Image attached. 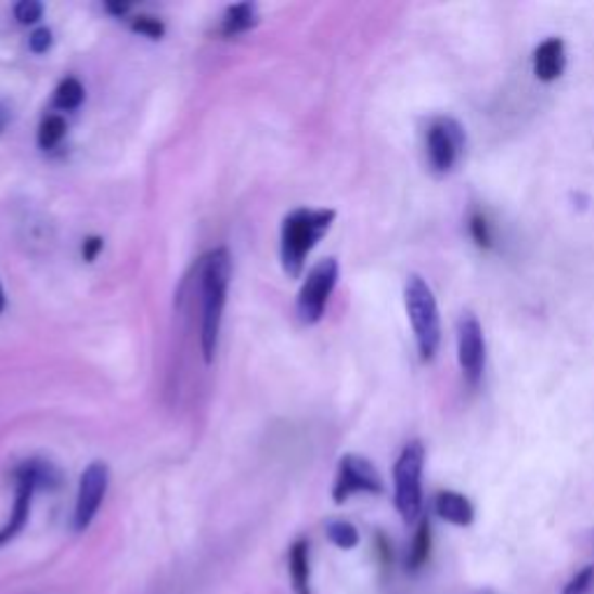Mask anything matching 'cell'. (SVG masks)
Listing matches in <instances>:
<instances>
[{
  "mask_svg": "<svg viewBox=\"0 0 594 594\" xmlns=\"http://www.w3.org/2000/svg\"><path fill=\"white\" fill-rule=\"evenodd\" d=\"M423 465L425 446L421 441H409L395 462V508L404 522H416L423 511Z\"/></svg>",
  "mask_w": 594,
  "mask_h": 594,
  "instance_id": "cell-4",
  "label": "cell"
},
{
  "mask_svg": "<svg viewBox=\"0 0 594 594\" xmlns=\"http://www.w3.org/2000/svg\"><path fill=\"white\" fill-rule=\"evenodd\" d=\"M288 573L295 594H313L311 592V563H309V541L297 539L288 551Z\"/></svg>",
  "mask_w": 594,
  "mask_h": 594,
  "instance_id": "cell-13",
  "label": "cell"
},
{
  "mask_svg": "<svg viewBox=\"0 0 594 594\" xmlns=\"http://www.w3.org/2000/svg\"><path fill=\"white\" fill-rule=\"evenodd\" d=\"M65 135V121L59 114H49V117L42 119L40 130H38V144L42 148H54Z\"/></svg>",
  "mask_w": 594,
  "mask_h": 594,
  "instance_id": "cell-18",
  "label": "cell"
},
{
  "mask_svg": "<svg viewBox=\"0 0 594 594\" xmlns=\"http://www.w3.org/2000/svg\"><path fill=\"white\" fill-rule=\"evenodd\" d=\"M42 3H38V0H22V3H16L14 8V16L20 24H36L42 20Z\"/></svg>",
  "mask_w": 594,
  "mask_h": 594,
  "instance_id": "cell-22",
  "label": "cell"
},
{
  "mask_svg": "<svg viewBox=\"0 0 594 594\" xmlns=\"http://www.w3.org/2000/svg\"><path fill=\"white\" fill-rule=\"evenodd\" d=\"M587 546L594 553V530H590V534H587Z\"/></svg>",
  "mask_w": 594,
  "mask_h": 594,
  "instance_id": "cell-28",
  "label": "cell"
},
{
  "mask_svg": "<svg viewBox=\"0 0 594 594\" xmlns=\"http://www.w3.org/2000/svg\"><path fill=\"white\" fill-rule=\"evenodd\" d=\"M107 486H109V469L105 462H91L79 478L75 518H73L77 532L89 530V525L98 516V511H101V504L107 494Z\"/></svg>",
  "mask_w": 594,
  "mask_h": 594,
  "instance_id": "cell-9",
  "label": "cell"
},
{
  "mask_svg": "<svg viewBox=\"0 0 594 594\" xmlns=\"http://www.w3.org/2000/svg\"><path fill=\"white\" fill-rule=\"evenodd\" d=\"M469 233H472L474 242L481 246V249H492L494 237H492V228H490V221L486 214H481V211L474 214V217L469 219Z\"/></svg>",
  "mask_w": 594,
  "mask_h": 594,
  "instance_id": "cell-19",
  "label": "cell"
},
{
  "mask_svg": "<svg viewBox=\"0 0 594 594\" xmlns=\"http://www.w3.org/2000/svg\"><path fill=\"white\" fill-rule=\"evenodd\" d=\"M256 24H258L256 5L237 3V5H230L225 10V16L221 22V33L225 38H233V36H240V33H246L249 28H254Z\"/></svg>",
  "mask_w": 594,
  "mask_h": 594,
  "instance_id": "cell-14",
  "label": "cell"
},
{
  "mask_svg": "<svg viewBox=\"0 0 594 594\" xmlns=\"http://www.w3.org/2000/svg\"><path fill=\"white\" fill-rule=\"evenodd\" d=\"M8 124H10V112L3 103H0V133H3V130L8 128Z\"/></svg>",
  "mask_w": 594,
  "mask_h": 594,
  "instance_id": "cell-26",
  "label": "cell"
},
{
  "mask_svg": "<svg viewBox=\"0 0 594 594\" xmlns=\"http://www.w3.org/2000/svg\"><path fill=\"white\" fill-rule=\"evenodd\" d=\"M5 543H8V541H5V537H3V532H0V546H5Z\"/></svg>",
  "mask_w": 594,
  "mask_h": 594,
  "instance_id": "cell-29",
  "label": "cell"
},
{
  "mask_svg": "<svg viewBox=\"0 0 594 594\" xmlns=\"http://www.w3.org/2000/svg\"><path fill=\"white\" fill-rule=\"evenodd\" d=\"M339 279V262L335 258H325L313 266L307 274L305 284L297 295V317L302 323L313 325L323 319L330 295H333Z\"/></svg>",
  "mask_w": 594,
  "mask_h": 594,
  "instance_id": "cell-5",
  "label": "cell"
},
{
  "mask_svg": "<svg viewBox=\"0 0 594 594\" xmlns=\"http://www.w3.org/2000/svg\"><path fill=\"white\" fill-rule=\"evenodd\" d=\"M81 101H85V87L75 77L63 79L54 93V105L63 112H73L81 105Z\"/></svg>",
  "mask_w": 594,
  "mask_h": 594,
  "instance_id": "cell-17",
  "label": "cell"
},
{
  "mask_svg": "<svg viewBox=\"0 0 594 594\" xmlns=\"http://www.w3.org/2000/svg\"><path fill=\"white\" fill-rule=\"evenodd\" d=\"M230 272H233V260L228 249H214L203 258L201 279H203V356L205 362H211L217 356L223 309L230 286Z\"/></svg>",
  "mask_w": 594,
  "mask_h": 594,
  "instance_id": "cell-1",
  "label": "cell"
},
{
  "mask_svg": "<svg viewBox=\"0 0 594 594\" xmlns=\"http://www.w3.org/2000/svg\"><path fill=\"white\" fill-rule=\"evenodd\" d=\"M14 481H26L36 490H56L63 476L56 465L44 460H26L14 469Z\"/></svg>",
  "mask_w": 594,
  "mask_h": 594,
  "instance_id": "cell-12",
  "label": "cell"
},
{
  "mask_svg": "<svg viewBox=\"0 0 594 594\" xmlns=\"http://www.w3.org/2000/svg\"><path fill=\"white\" fill-rule=\"evenodd\" d=\"M367 492V494H382L384 481L382 474L376 472L370 460L360 455H344L339 460V472L333 486V500L335 504H344L351 500L353 494Z\"/></svg>",
  "mask_w": 594,
  "mask_h": 594,
  "instance_id": "cell-7",
  "label": "cell"
},
{
  "mask_svg": "<svg viewBox=\"0 0 594 594\" xmlns=\"http://www.w3.org/2000/svg\"><path fill=\"white\" fill-rule=\"evenodd\" d=\"M567 68V49L563 38H548L543 40L534 52V75L539 81H551L563 77Z\"/></svg>",
  "mask_w": 594,
  "mask_h": 594,
  "instance_id": "cell-10",
  "label": "cell"
},
{
  "mask_svg": "<svg viewBox=\"0 0 594 594\" xmlns=\"http://www.w3.org/2000/svg\"><path fill=\"white\" fill-rule=\"evenodd\" d=\"M52 42H54V38H52V30H49V28L33 30L30 38H28V47H30L33 54L49 52V47H52Z\"/></svg>",
  "mask_w": 594,
  "mask_h": 594,
  "instance_id": "cell-23",
  "label": "cell"
},
{
  "mask_svg": "<svg viewBox=\"0 0 594 594\" xmlns=\"http://www.w3.org/2000/svg\"><path fill=\"white\" fill-rule=\"evenodd\" d=\"M457 360L465 382L476 388L486 372V337L474 313H465L457 323Z\"/></svg>",
  "mask_w": 594,
  "mask_h": 594,
  "instance_id": "cell-8",
  "label": "cell"
},
{
  "mask_svg": "<svg viewBox=\"0 0 594 594\" xmlns=\"http://www.w3.org/2000/svg\"><path fill=\"white\" fill-rule=\"evenodd\" d=\"M430 553H432V525L425 518V520H421L414 543H411V548H409L406 569L411 573L421 571L427 565V559H430Z\"/></svg>",
  "mask_w": 594,
  "mask_h": 594,
  "instance_id": "cell-15",
  "label": "cell"
},
{
  "mask_svg": "<svg viewBox=\"0 0 594 594\" xmlns=\"http://www.w3.org/2000/svg\"><path fill=\"white\" fill-rule=\"evenodd\" d=\"M105 10L112 12L114 16H126V14L130 12V5H124V3H107Z\"/></svg>",
  "mask_w": 594,
  "mask_h": 594,
  "instance_id": "cell-25",
  "label": "cell"
},
{
  "mask_svg": "<svg viewBox=\"0 0 594 594\" xmlns=\"http://www.w3.org/2000/svg\"><path fill=\"white\" fill-rule=\"evenodd\" d=\"M5 309V293H3V286H0V313H3Z\"/></svg>",
  "mask_w": 594,
  "mask_h": 594,
  "instance_id": "cell-27",
  "label": "cell"
},
{
  "mask_svg": "<svg viewBox=\"0 0 594 594\" xmlns=\"http://www.w3.org/2000/svg\"><path fill=\"white\" fill-rule=\"evenodd\" d=\"M435 514L457 527H469L476 518L474 504L465 498V494H460L455 490H441L437 492L435 498Z\"/></svg>",
  "mask_w": 594,
  "mask_h": 594,
  "instance_id": "cell-11",
  "label": "cell"
},
{
  "mask_svg": "<svg viewBox=\"0 0 594 594\" xmlns=\"http://www.w3.org/2000/svg\"><path fill=\"white\" fill-rule=\"evenodd\" d=\"M404 302L411 327H414L418 353L423 362H430L441 344V319L432 288L418 274H411L404 288Z\"/></svg>",
  "mask_w": 594,
  "mask_h": 594,
  "instance_id": "cell-3",
  "label": "cell"
},
{
  "mask_svg": "<svg viewBox=\"0 0 594 594\" xmlns=\"http://www.w3.org/2000/svg\"><path fill=\"white\" fill-rule=\"evenodd\" d=\"M465 128L453 117H437L427 128V163L437 175H449L465 152Z\"/></svg>",
  "mask_w": 594,
  "mask_h": 594,
  "instance_id": "cell-6",
  "label": "cell"
},
{
  "mask_svg": "<svg viewBox=\"0 0 594 594\" xmlns=\"http://www.w3.org/2000/svg\"><path fill=\"white\" fill-rule=\"evenodd\" d=\"M130 28H133L135 33H140V36H146L152 40H160L165 36L163 22L158 20V16H152V14L133 16V20H130Z\"/></svg>",
  "mask_w": 594,
  "mask_h": 594,
  "instance_id": "cell-20",
  "label": "cell"
},
{
  "mask_svg": "<svg viewBox=\"0 0 594 594\" xmlns=\"http://www.w3.org/2000/svg\"><path fill=\"white\" fill-rule=\"evenodd\" d=\"M592 590H594V565H587L571 576L567 585L563 587V594H590Z\"/></svg>",
  "mask_w": 594,
  "mask_h": 594,
  "instance_id": "cell-21",
  "label": "cell"
},
{
  "mask_svg": "<svg viewBox=\"0 0 594 594\" xmlns=\"http://www.w3.org/2000/svg\"><path fill=\"white\" fill-rule=\"evenodd\" d=\"M325 534L330 543H335L341 551H353L360 543V534L356 530V525L346 522V520H330L325 527Z\"/></svg>",
  "mask_w": 594,
  "mask_h": 594,
  "instance_id": "cell-16",
  "label": "cell"
},
{
  "mask_svg": "<svg viewBox=\"0 0 594 594\" xmlns=\"http://www.w3.org/2000/svg\"><path fill=\"white\" fill-rule=\"evenodd\" d=\"M337 214L333 209H295L282 225V266L284 272L297 279L305 270V260L313 246L333 225Z\"/></svg>",
  "mask_w": 594,
  "mask_h": 594,
  "instance_id": "cell-2",
  "label": "cell"
},
{
  "mask_svg": "<svg viewBox=\"0 0 594 594\" xmlns=\"http://www.w3.org/2000/svg\"><path fill=\"white\" fill-rule=\"evenodd\" d=\"M103 237H87L85 244H81V258L87 262H93L98 258V254L103 251Z\"/></svg>",
  "mask_w": 594,
  "mask_h": 594,
  "instance_id": "cell-24",
  "label": "cell"
}]
</instances>
